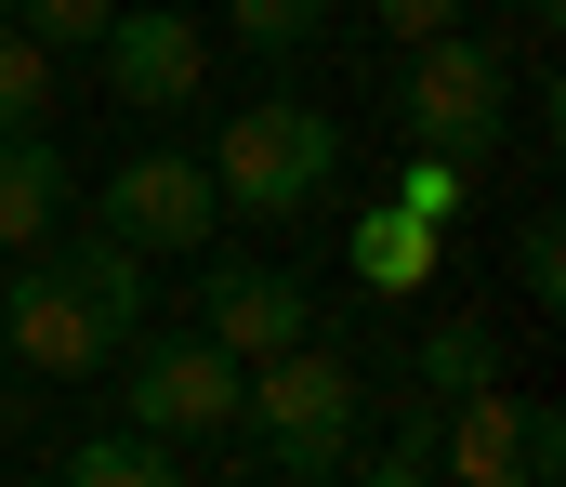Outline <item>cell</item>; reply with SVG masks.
I'll return each mask as SVG.
<instances>
[{"instance_id": "6da1fadb", "label": "cell", "mask_w": 566, "mask_h": 487, "mask_svg": "<svg viewBox=\"0 0 566 487\" xmlns=\"http://www.w3.org/2000/svg\"><path fill=\"white\" fill-rule=\"evenodd\" d=\"M0 329H13V356H27V369H53V382L119 369V342L145 329V251H119V237L93 224L80 251H53V264L0 277Z\"/></svg>"}, {"instance_id": "7a4b0ae2", "label": "cell", "mask_w": 566, "mask_h": 487, "mask_svg": "<svg viewBox=\"0 0 566 487\" xmlns=\"http://www.w3.org/2000/svg\"><path fill=\"white\" fill-rule=\"evenodd\" d=\"M356 369L303 329V342H277V356H251L238 369V422H251V462L264 475H343L356 462Z\"/></svg>"}, {"instance_id": "3957f363", "label": "cell", "mask_w": 566, "mask_h": 487, "mask_svg": "<svg viewBox=\"0 0 566 487\" xmlns=\"http://www.w3.org/2000/svg\"><path fill=\"white\" fill-rule=\"evenodd\" d=\"M329 171H343V133H329L316 106H238V119L211 133V198H224V211H251V224L316 211V198H329Z\"/></svg>"}, {"instance_id": "277c9868", "label": "cell", "mask_w": 566, "mask_h": 487, "mask_svg": "<svg viewBox=\"0 0 566 487\" xmlns=\"http://www.w3.org/2000/svg\"><path fill=\"white\" fill-rule=\"evenodd\" d=\"M396 106H409V146L488 159V146H501V119H514V66H501L474 27H434V40H409V80H396Z\"/></svg>"}, {"instance_id": "5b68a950", "label": "cell", "mask_w": 566, "mask_h": 487, "mask_svg": "<svg viewBox=\"0 0 566 487\" xmlns=\"http://www.w3.org/2000/svg\"><path fill=\"white\" fill-rule=\"evenodd\" d=\"M119 356H133V395H119V409H133L145 435H171V448H211V435L238 422V356H224L211 329H171V342H145V329H133Z\"/></svg>"}, {"instance_id": "8992f818", "label": "cell", "mask_w": 566, "mask_h": 487, "mask_svg": "<svg viewBox=\"0 0 566 487\" xmlns=\"http://www.w3.org/2000/svg\"><path fill=\"white\" fill-rule=\"evenodd\" d=\"M93 224L119 237V251H211V224H224V198H211V159H171V146H145L93 184Z\"/></svg>"}, {"instance_id": "52a82bcc", "label": "cell", "mask_w": 566, "mask_h": 487, "mask_svg": "<svg viewBox=\"0 0 566 487\" xmlns=\"http://www.w3.org/2000/svg\"><path fill=\"white\" fill-rule=\"evenodd\" d=\"M106 93L119 106H145V119H171V106H198V80H211V40H198V13H106Z\"/></svg>"}, {"instance_id": "ba28073f", "label": "cell", "mask_w": 566, "mask_h": 487, "mask_svg": "<svg viewBox=\"0 0 566 487\" xmlns=\"http://www.w3.org/2000/svg\"><path fill=\"white\" fill-rule=\"evenodd\" d=\"M198 329L251 369V356L303 342V329H316V304H303V277H290V264H211V277H198Z\"/></svg>"}, {"instance_id": "9c48e42d", "label": "cell", "mask_w": 566, "mask_h": 487, "mask_svg": "<svg viewBox=\"0 0 566 487\" xmlns=\"http://www.w3.org/2000/svg\"><path fill=\"white\" fill-rule=\"evenodd\" d=\"M448 422H434V462L461 487H527V395H501V382H474V395H434Z\"/></svg>"}, {"instance_id": "30bf717a", "label": "cell", "mask_w": 566, "mask_h": 487, "mask_svg": "<svg viewBox=\"0 0 566 487\" xmlns=\"http://www.w3.org/2000/svg\"><path fill=\"white\" fill-rule=\"evenodd\" d=\"M343 264L382 290V304H409V290H434V264H448V224H422V211H356V237H343Z\"/></svg>"}, {"instance_id": "8fae6325", "label": "cell", "mask_w": 566, "mask_h": 487, "mask_svg": "<svg viewBox=\"0 0 566 487\" xmlns=\"http://www.w3.org/2000/svg\"><path fill=\"white\" fill-rule=\"evenodd\" d=\"M66 224V159L40 133H0V251H40Z\"/></svg>"}, {"instance_id": "7c38bea8", "label": "cell", "mask_w": 566, "mask_h": 487, "mask_svg": "<svg viewBox=\"0 0 566 487\" xmlns=\"http://www.w3.org/2000/svg\"><path fill=\"white\" fill-rule=\"evenodd\" d=\"M53 93H66V53H53V40H27V27L0 13V133H40V119H53Z\"/></svg>"}, {"instance_id": "4fadbf2b", "label": "cell", "mask_w": 566, "mask_h": 487, "mask_svg": "<svg viewBox=\"0 0 566 487\" xmlns=\"http://www.w3.org/2000/svg\"><path fill=\"white\" fill-rule=\"evenodd\" d=\"M171 462H185V448H171V435H80V448H66V487H171Z\"/></svg>"}, {"instance_id": "5bb4252c", "label": "cell", "mask_w": 566, "mask_h": 487, "mask_svg": "<svg viewBox=\"0 0 566 487\" xmlns=\"http://www.w3.org/2000/svg\"><path fill=\"white\" fill-rule=\"evenodd\" d=\"M422 382H434V395L501 382V329H488V317H434V329H422Z\"/></svg>"}, {"instance_id": "9a60e30c", "label": "cell", "mask_w": 566, "mask_h": 487, "mask_svg": "<svg viewBox=\"0 0 566 487\" xmlns=\"http://www.w3.org/2000/svg\"><path fill=\"white\" fill-rule=\"evenodd\" d=\"M396 211H422V224H461V211H474V159H448V146H422V159L396 171Z\"/></svg>"}, {"instance_id": "2e32d148", "label": "cell", "mask_w": 566, "mask_h": 487, "mask_svg": "<svg viewBox=\"0 0 566 487\" xmlns=\"http://www.w3.org/2000/svg\"><path fill=\"white\" fill-rule=\"evenodd\" d=\"M224 27H238L264 66H277V53H303V40L329 27V0H224Z\"/></svg>"}, {"instance_id": "e0dca14e", "label": "cell", "mask_w": 566, "mask_h": 487, "mask_svg": "<svg viewBox=\"0 0 566 487\" xmlns=\"http://www.w3.org/2000/svg\"><path fill=\"white\" fill-rule=\"evenodd\" d=\"M106 13H119V0H13V27H27V40H53V53H93V40H106Z\"/></svg>"}, {"instance_id": "ac0fdd59", "label": "cell", "mask_w": 566, "mask_h": 487, "mask_svg": "<svg viewBox=\"0 0 566 487\" xmlns=\"http://www.w3.org/2000/svg\"><path fill=\"white\" fill-rule=\"evenodd\" d=\"M369 475H382V487H422L434 475V395H422V422H396V435L369 448Z\"/></svg>"}, {"instance_id": "d6986e66", "label": "cell", "mask_w": 566, "mask_h": 487, "mask_svg": "<svg viewBox=\"0 0 566 487\" xmlns=\"http://www.w3.org/2000/svg\"><path fill=\"white\" fill-rule=\"evenodd\" d=\"M514 277H527V304H566V237H554V211L514 237Z\"/></svg>"}, {"instance_id": "ffe728a7", "label": "cell", "mask_w": 566, "mask_h": 487, "mask_svg": "<svg viewBox=\"0 0 566 487\" xmlns=\"http://www.w3.org/2000/svg\"><path fill=\"white\" fill-rule=\"evenodd\" d=\"M434 27H461V0H382V40H434Z\"/></svg>"}, {"instance_id": "44dd1931", "label": "cell", "mask_w": 566, "mask_h": 487, "mask_svg": "<svg viewBox=\"0 0 566 487\" xmlns=\"http://www.w3.org/2000/svg\"><path fill=\"white\" fill-rule=\"evenodd\" d=\"M566 475V422H554V409H527V487H554Z\"/></svg>"}, {"instance_id": "7402d4cb", "label": "cell", "mask_w": 566, "mask_h": 487, "mask_svg": "<svg viewBox=\"0 0 566 487\" xmlns=\"http://www.w3.org/2000/svg\"><path fill=\"white\" fill-rule=\"evenodd\" d=\"M0 13H13V0H0Z\"/></svg>"}]
</instances>
